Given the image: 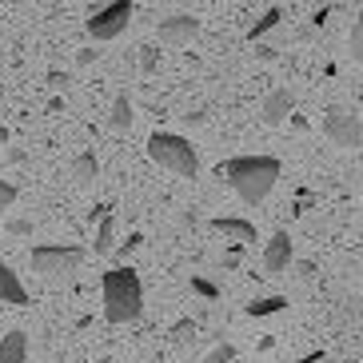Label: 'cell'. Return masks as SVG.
Segmentation results:
<instances>
[{
    "instance_id": "cell-1",
    "label": "cell",
    "mask_w": 363,
    "mask_h": 363,
    "mask_svg": "<svg viewBox=\"0 0 363 363\" xmlns=\"http://www.w3.org/2000/svg\"><path fill=\"white\" fill-rule=\"evenodd\" d=\"M279 176H284V168H279L276 156H232V160L220 164V180L252 208L272 196Z\"/></svg>"
},
{
    "instance_id": "cell-2",
    "label": "cell",
    "mask_w": 363,
    "mask_h": 363,
    "mask_svg": "<svg viewBox=\"0 0 363 363\" xmlns=\"http://www.w3.org/2000/svg\"><path fill=\"white\" fill-rule=\"evenodd\" d=\"M100 288H104L108 323L124 328V323H136L140 315H144V288H140V276L132 267L120 264V267H112V272H104V276H100Z\"/></svg>"
},
{
    "instance_id": "cell-3",
    "label": "cell",
    "mask_w": 363,
    "mask_h": 363,
    "mask_svg": "<svg viewBox=\"0 0 363 363\" xmlns=\"http://www.w3.org/2000/svg\"><path fill=\"white\" fill-rule=\"evenodd\" d=\"M148 156L160 168L176 172L184 180H196L200 176V152L188 136H176V132H152L148 136Z\"/></svg>"
},
{
    "instance_id": "cell-4",
    "label": "cell",
    "mask_w": 363,
    "mask_h": 363,
    "mask_svg": "<svg viewBox=\"0 0 363 363\" xmlns=\"http://www.w3.org/2000/svg\"><path fill=\"white\" fill-rule=\"evenodd\" d=\"M28 264H33V272L44 276V279H72L76 272H80V264H84V247H76V244H40V247H33Z\"/></svg>"
},
{
    "instance_id": "cell-5",
    "label": "cell",
    "mask_w": 363,
    "mask_h": 363,
    "mask_svg": "<svg viewBox=\"0 0 363 363\" xmlns=\"http://www.w3.org/2000/svg\"><path fill=\"white\" fill-rule=\"evenodd\" d=\"M132 12H136L132 0H108L104 9H96L92 16H88V36H92L96 44L116 40V36L132 24Z\"/></svg>"
},
{
    "instance_id": "cell-6",
    "label": "cell",
    "mask_w": 363,
    "mask_h": 363,
    "mask_svg": "<svg viewBox=\"0 0 363 363\" xmlns=\"http://www.w3.org/2000/svg\"><path fill=\"white\" fill-rule=\"evenodd\" d=\"M323 136L335 144V148H363V116L352 108H328L323 112Z\"/></svg>"
},
{
    "instance_id": "cell-7",
    "label": "cell",
    "mask_w": 363,
    "mask_h": 363,
    "mask_svg": "<svg viewBox=\"0 0 363 363\" xmlns=\"http://www.w3.org/2000/svg\"><path fill=\"white\" fill-rule=\"evenodd\" d=\"M196 36H200V21L188 16V12H176V16H164L160 21V44H168V48H184Z\"/></svg>"
},
{
    "instance_id": "cell-8",
    "label": "cell",
    "mask_w": 363,
    "mask_h": 363,
    "mask_svg": "<svg viewBox=\"0 0 363 363\" xmlns=\"http://www.w3.org/2000/svg\"><path fill=\"white\" fill-rule=\"evenodd\" d=\"M291 112H296V96H291L288 88H276V92H267V96H264V108H259V116H264L267 128L284 124Z\"/></svg>"
},
{
    "instance_id": "cell-9",
    "label": "cell",
    "mask_w": 363,
    "mask_h": 363,
    "mask_svg": "<svg viewBox=\"0 0 363 363\" xmlns=\"http://www.w3.org/2000/svg\"><path fill=\"white\" fill-rule=\"evenodd\" d=\"M208 224H212V232H224L228 240H235V244H256V224L244 220V216H216V220H208Z\"/></svg>"
},
{
    "instance_id": "cell-10",
    "label": "cell",
    "mask_w": 363,
    "mask_h": 363,
    "mask_svg": "<svg viewBox=\"0 0 363 363\" xmlns=\"http://www.w3.org/2000/svg\"><path fill=\"white\" fill-rule=\"evenodd\" d=\"M291 256H296V252H291V235L288 232H276L264 244V267L267 272H288Z\"/></svg>"
},
{
    "instance_id": "cell-11",
    "label": "cell",
    "mask_w": 363,
    "mask_h": 363,
    "mask_svg": "<svg viewBox=\"0 0 363 363\" xmlns=\"http://www.w3.org/2000/svg\"><path fill=\"white\" fill-rule=\"evenodd\" d=\"M0 303H16V308H24V303H28V291H24L21 276H16L4 259H0Z\"/></svg>"
},
{
    "instance_id": "cell-12",
    "label": "cell",
    "mask_w": 363,
    "mask_h": 363,
    "mask_svg": "<svg viewBox=\"0 0 363 363\" xmlns=\"http://www.w3.org/2000/svg\"><path fill=\"white\" fill-rule=\"evenodd\" d=\"M0 363H28V335L24 331H9L0 340Z\"/></svg>"
},
{
    "instance_id": "cell-13",
    "label": "cell",
    "mask_w": 363,
    "mask_h": 363,
    "mask_svg": "<svg viewBox=\"0 0 363 363\" xmlns=\"http://www.w3.org/2000/svg\"><path fill=\"white\" fill-rule=\"evenodd\" d=\"M108 128H112V132H128L132 128V96H128V92H116L112 112H108Z\"/></svg>"
},
{
    "instance_id": "cell-14",
    "label": "cell",
    "mask_w": 363,
    "mask_h": 363,
    "mask_svg": "<svg viewBox=\"0 0 363 363\" xmlns=\"http://www.w3.org/2000/svg\"><path fill=\"white\" fill-rule=\"evenodd\" d=\"M284 308H288V296H259L247 303V315L252 320H264V315H279Z\"/></svg>"
},
{
    "instance_id": "cell-15",
    "label": "cell",
    "mask_w": 363,
    "mask_h": 363,
    "mask_svg": "<svg viewBox=\"0 0 363 363\" xmlns=\"http://www.w3.org/2000/svg\"><path fill=\"white\" fill-rule=\"evenodd\" d=\"M116 247V220L112 212H100V228H96V256H108Z\"/></svg>"
},
{
    "instance_id": "cell-16",
    "label": "cell",
    "mask_w": 363,
    "mask_h": 363,
    "mask_svg": "<svg viewBox=\"0 0 363 363\" xmlns=\"http://www.w3.org/2000/svg\"><path fill=\"white\" fill-rule=\"evenodd\" d=\"M96 176H100L96 156H92V152H80V156L72 160V180H76V184H92Z\"/></svg>"
},
{
    "instance_id": "cell-17",
    "label": "cell",
    "mask_w": 363,
    "mask_h": 363,
    "mask_svg": "<svg viewBox=\"0 0 363 363\" xmlns=\"http://www.w3.org/2000/svg\"><path fill=\"white\" fill-rule=\"evenodd\" d=\"M279 21H284V9H276V4H272V9H267L264 16H259V21L252 24V28H247V40L256 44L259 36H267V33H272V28H279Z\"/></svg>"
},
{
    "instance_id": "cell-18",
    "label": "cell",
    "mask_w": 363,
    "mask_h": 363,
    "mask_svg": "<svg viewBox=\"0 0 363 363\" xmlns=\"http://www.w3.org/2000/svg\"><path fill=\"white\" fill-rule=\"evenodd\" d=\"M352 60L363 65V9H359V16H355V24H352Z\"/></svg>"
},
{
    "instance_id": "cell-19",
    "label": "cell",
    "mask_w": 363,
    "mask_h": 363,
    "mask_svg": "<svg viewBox=\"0 0 363 363\" xmlns=\"http://www.w3.org/2000/svg\"><path fill=\"white\" fill-rule=\"evenodd\" d=\"M136 60H140V72H156V65H160V52H156L152 44H144Z\"/></svg>"
},
{
    "instance_id": "cell-20",
    "label": "cell",
    "mask_w": 363,
    "mask_h": 363,
    "mask_svg": "<svg viewBox=\"0 0 363 363\" xmlns=\"http://www.w3.org/2000/svg\"><path fill=\"white\" fill-rule=\"evenodd\" d=\"M188 340H196V323L192 320H180L176 328H172V343H188Z\"/></svg>"
},
{
    "instance_id": "cell-21",
    "label": "cell",
    "mask_w": 363,
    "mask_h": 363,
    "mask_svg": "<svg viewBox=\"0 0 363 363\" xmlns=\"http://www.w3.org/2000/svg\"><path fill=\"white\" fill-rule=\"evenodd\" d=\"M12 203H16V184L0 180V220H4V212H9Z\"/></svg>"
},
{
    "instance_id": "cell-22",
    "label": "cell",
    "mask_w": 363,
    "mask_h": 363,
    "mask_svg": "<svg viewBox=\"0 0 363 363\" xmlns=\"http://www.w3.org/2000/svg\"><path fill=\"white\" fill-rule=\"evenodd\" d=\"M192 291H196V296H203V299H216V296H220V288H216L212 279H203V276H192Z\"/></svg>"
},
{
    "instance_id": "cell-23",
    "label": "cell",
    "mask_w": 363,
    "mask_h": 363,
    "mask_svg": "<svg viewBox=\"0 0 363 363\" xmlns=\"http://www.w3.org/2000/svg\"><path fill=\"white\" fill-rule=\"evenodd\" d=\"M140 244H144V235H140V232H132V235H128V244H116V247H112V252H116L120 259H128V256H132V252H136Z\"/></svg>"
},
{
    "instance_id": "cell-24",
    "label": "cell",
    "mask_w": 363,
    "mask_h": 363,
    "mask_svg": "<svg viewBox=\"0 0 363 363\" xmlns=\"http://www.w3.org/2000/svg\"><path fill=\"white\" fill-rule=\"evenodd\" d=\"M232 359H235V347H232V343H220V347H216L203 363H232Z\"/></svg>"
},
{
    "instance_id": "cell-25",
    "label": "cell",
    "mask_w": 363,
    "mask_h": 363,
    "mask_svg": "<svg viewBox=\"0 0 363 363\" xmlns=\"http://www.w3.org/2000/svg\"><path fill=\"white\" fill-rule=\"evenodd\" d=\"M96 48H80V52H76V65H80V68H92V65H96Z\"/></svg>"
},
{
    "instance_id": "cell-26",
    "label": "cell",
    "mask_w": 363,
    "mask_h": 363,
    "mask_svg": "<svg viewBox=\"0 0 363 363\" xmlns=\"http://www.w3.org/2000/svg\"><path fill=\"white\" fill-rule=\"evenodd\" d=\"M9 232H12V235H28V232H33V220H12Z\"/></svg>"
},
{
    "instance_id": "cell-27",
    "label": "cell",
    "mask_w": 363,
    "mask_h": 363,
    "mask_svg": "<svg viewBox=\"0 0 363 363\" xmlns=\"http://www.w3.org/2000/svg\"><path fill=\"white\" fill-rule=\"evenodd\" d=\"M256 56L264 60V65H272V60H276V48H267V44H256Z\"/></svg>"
},
{
    "instance_id": "cell-28",
    "label": "cell",
    "mask_w": 363,
    "mask_h": 363,
    "mask_svg": "<svg viewBox=\"0 0 363 363\" xmlns=\"http://www.w3.org/2000/svg\"><path fill=\"white\" fill-rule=\"evenodd\" d=\"M296 363H323V355L315 352V355H308V359H296Z\"/></svg>"
},
{
    "instance_id": "cell-29",
    "label": "cell",
    "mask_w": 363,
    "mask_h": 363,
    "mask_svg": "<svg viewBox=\"0 0 363 363\" xmlns=\"http://www.w3.org/2000/svg\"><path fill=\"white\" fill-rule=\"evenodd\" d=\"M4 144H9V128H4V124H0V148H4Z\"/></svg>"
}]
</instances>
